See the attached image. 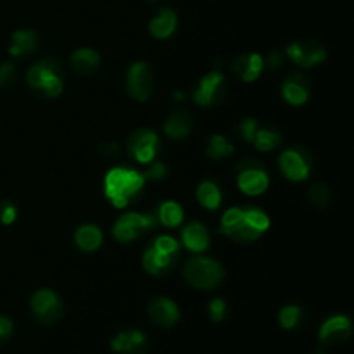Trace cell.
<instances>
[{"label":"cell","instance_id":"2e32d148","mask_svg":"<svg viewBox=\"0 0 354 354\" xmlns=\"http://www.w3.org/2000/svg\"><path fill=\"white\" fill-rule=\"evenodd\" d=\"M263 69H265L263 57L258 54H252V52H244L232 61V71L242 82H256Z\"/></svg>","mask_w":354,"mask_h":354},{"label":"cell","instance_id":"3957f363","mask_svg":"<svg viewBox=\"0 0 354 354\" xmlns=\"http://www.w3.org/2000/svg\"><path fill=\"white\" fill-rule=\"evenodd\" d=\"M183 277L194 289L213 290L225 280V268L211 258H192L183 266Z\"/></svg>","mask_w":354,"mask_h":354},{"label":"cell","instance_id":"9a60e30c","mask_svg":"<svg viewBox=\"0 0 354 354\" xmlns=\"http://www.w3.org/2000/svg\"><path fill=\"white\" fill-rule=\"evenodd\" d=\"M147 315L156 325L169 328L180 320V310L168 297H156L147 306Z\"/></svg>","mask_w":354,"mask_h":354},{"label":"cell","instance_id":"ffe728a7","mask_svg":"<svg viewBox=\"0 0 354 354\" xmlns=\"http://www.w3.org/2000/svg\"><path fill=\"white\" fill-rule=\"evenodd\" d=\"M165 133L175 140L187 138L192 133V116L183 109L173 111L165 121Z\"/></svg>","mask_w":354,"mask_h":354},{"label":"cell","instance_id":"603a6c76","mask_svg":"<svg viewBox=\"0 0 354 354\" xmlns=\"http://www.w3.org/2000/svg\"><path fill=\"white\" fill-rule=\"evenodd\" d=\"M71 66L78 75L88 76L100 66V55L93 48H78L71 55Z\"/></svg>","mask_w":354,"mask_h":354},{"label":"cell","instance_id":"6da1fadb","mask_svg":"<svg viewBox=\"0 0 354 354\" xmlns=\"http://www.w3.org/2000/svg\"><path fill=\"white\" fill-rule=\"evenodd\" d=\"M144 185V173L118 166L107 171L104 178V194L114 207H127L140 197Z\"/></svg>","mask_w":354,"mask_h":354},{"label":"cell","instance_id":"f546056e","mask_svg":"<svg viewBox=\"0 0 354 354\" xmlns=\"http://www.w3.org/2000/svg\"><path fill=\"white\" fill-rule=\"evenodd\" d=\"M244 214L245 220L249 221V225H251L254 230H258L259 234H265L270 228V218L265 211L258 209V207H244Z\"/></svg>","mask_w":354,"mask_h":354},{"label":"cell","instance_id":"5b68a950","mask_svg":"<svg viewBox=\"0 0 354 354\" xmlns=\"http://www.w3.org/2000/svg\"><path fill=\"white\" fill-rule=\"evenodd\" d=\"M194 102L197 106L204 107H214L220 106L225 99L228 97V86L225 82L223 73L214 69V71L207 73L206 76L199 80L192 92Z\"/></svg>","mask_w":354,"mask_h":354},{"label":"cell","instance_id":"f35d334b","mask_svg":"<svg viewBox=\"0 0 354 354\" xmlns=\"http://www.w3.org/2000/svg\"><path fill=\"white\" fill-rule=\"evenodd\" d=\"M282 62H283V52L280 50H272L268 55H266V59H263V66L268 69H273V71L279 69L280 66H282Z\"/></svg>","mask_w":354,"mask_h":354},{"label":"cell","instance_id":"5bb4252c","mask_svg":"<svg viewBox=\"0 0 354 354\" xmlns=\"http://www.w3.org/2000/svg\"><path fill=\"white\" fill-rule=\"evenodd\" d=\"M351 320L344 315L330 317L320 328L322 344H341L351 337Z\"/></svg>","mask_w":354,"mask_h":354},{"label":"cell","instance_id":"d6a6232c","mask_svg":"<svg viewBox=\"0 0 354 354\" xmlns=\"http://www.w3.org/2000/svg\"><path fill=\"white\" fill-rule=\"evenodd\" d=\"M17 69L12 62H2L0 64V88H9L16 83Z\"/></svg>","mask_w":354,"mask_h":354},{"label":"cell","instance_id":"44dd1931","mask_svg":"<svg viewBox=\"0 0 354 354\" xmlns=\"http://www.w3.org/2000/svg\"><path fill=\"white\" fill-rule=\"evenodd\" d=\"M176 24H178V17H176L175 10L161 9L152 17L151 24H149V30H151V35L154 38L166 40V38H169L175 33Z\"/></svg>","mask_w":354,"mask_h":354},{"label":"cell","instance_id":"4fadbf2b","mask_svg":"<svg viewBox=\"0 0 354 354\" xmlns=\"http://www.w3.org/2000/svg\"><path fill=\"white\" fill-rule=\"evenodd\" d=\"M237 185L241 189V192H244L245 196L256 197L265 194L270 185L268 173H266L265 166L241 169L237 176Z\"/></svg>","mask_w":354,"mask_h":354},{"label":"cell","instance_id":"8992f818","mask_svg":"<svg viewBox=\"0 0 354 354\" xmlns=\"http://www.w3.org/2000/svg\"><path fill=\"white\" fill-rule=\"evenodd\" d=\"M127 149L135 161L149 165V162L156 161L159 151H161V138L154 130L138 128L128 137Z\"/></svg>","mask_w":354,"mask_h":354},{"label":"cell","instance_id":"d4e9b609","mask_svg":"<svg viewBox=\"0 0 354 354\" xmlns=\"http://www.w3.org/2000/svg\"><path fill=\"white\" fill-rule=\"evenodd\" d=\"M196 196H197V201H199L201 206L206 207V209H209V211H216L218 207L221 206V201H223L220 187L213 182L199 183Z\"/></svg>","mask_w":354,"mask_h":354},{"label":"cell","instance_id":"ab89813d","mask_svg":"<svg viewBox=\"0 0 354 354\" xmlns=\"http://www.w3.org/2000/svg\"><path fill=\"white\" fill-rule=\"evenodd\" d=\"M12 328H14L12 320H10L9 317H3V315H0V344L10 337V334H12Z\"/></svg>","mask_w":354,"mask_h":354},{"label":"cell","instance_id":"7a4b0ae2","mask_svg":"<svg viewBox=\"0 0 354 354\" xmlns=\"http://www.w3.org/2000/svg\"><path fill=\"white\" fill-rule=\"evenodd\" d=\"M64 75L61 62L54 57H44L28 69L26 82L33 90L47 97H59L64 90Z\"/></svg>","mask_w":354,"mask_h":354},{"label":"cell","instance_id":"484cf974","mask_svg":"<svg viewBox=\"0 0 354 354\" xmlns=\"http://www.w3.org/2000/svg\"><path fill=\"white\" fill-rule=\"evenodd\" d=\"M156 216H158V221H161L165 227L175 228L183 221V209L175 201H166V203H162L159 206V211Z\"/></svg>","mask_w":354,"mask_h":354},{"label":"cell","instance_id":"83f0119b","mask_svg":"<svg viewBox=\"0 0 354 354\" xmlns=\"http://www.w3.org/2000/svg\"><path fill=\"white\" fill-rule=\"evenodd\" d=\"M234 154V145L223 135H213L206 145V156L211 159H223Z\"/></svg>","mask_w":354,"mask_h":354},{"label":"cell","instance_id":"d590c367","mask_svg":"<svg viewBox=\"0 0 354 354\" xmlns=\"http://www.w3.org/2000/svg\"><path fill=\"white\" fill-rule=\"evenodd\" d=\"M16 218H17V209L10 201H3V203H0V221H2L3 225L14 223Z\"/></svg>","mask_w":354,"mask_h":354},{"label":"cell","instance_id":"f1b7e54d","mask_svg":"<svg viewBox=\"0 0 354 354\" xmlns=\"http://www.w3.org/2000/svg\"><path fill=\"white\" fill-rule=\"evenodd\" d=\"M308 199L318 209H327L332 203V190L327 183L317 182L310 187V192H308Z\"/></svg>","mask_w":354,"mask_h":354},{"label":"cell","instance_id":"7c38bea8","mask_svg":"<svg viewBox=\"0 0 354 354\" xmlns=\"http://www.w3.org/2000/svg\"><path fill=\"white\" fill-rule=\"evenodd\" d=\"M311 93V82L304 73L290 71L282 83V95L290 106H303Z\"/></svg>","mask_w":354,"mask_h":354},{"label":"cell","instance_id":"8d00e7d4","mask_svg":"<svg viewBox=\"0 0 354 354\" xmlns=\"http://www.w3.org/2000/svg\"><path fill=\"white\" fill-rule=\"evenodd\" d=\"M99 156L106 161H114L120 158V145L116 142H104L99 145Z\"/></svg>","mask_w":354,"mask_h":354},{"label":"cell","instance_id":"ac0fdd59","mask_svg":"<svg viewBox=\"0 0 354 354\" xmlns=\"http://www.w3.org/2000/svg\"><path fill=\"white\" fill-rule=\"evenodd\" d=\"M111 348L116 353L127 354H145L147 349V337L138 330L120 332L111 342Z\"/></svg>","mask_w":354,"mask_h":354},{"label":"cell","instance_id":"e575fe53","mask_svg":"<svg viewBox=\"0 0 354 354\" xmlns=\"http://www.w3.org/2000/svg\"><path fill=\"white\" fill-rule=\"evenodd\" d=\"M166 175H168V168H166L165 162L161 161L149 162L147 171L144 173L145 180H162Z\"/></svg>","mask_w":354,"mask_h":354},{"label":"cell","instance_id":"74e56055","mask_svg":"<svg viewBox=\"0 0 354 354\" xmlns=\"http://www.w3.org/2000/svg\"><path fill=\"white\" fill-rule=\"evenodd\" d=\"M227 315V303L223 299H213L209 303V317L213 322H221Z\"/></svg>","mask_w":354,"mask_h":354},{"label":"cell","instance_id":"d6986e66","mask_svg":"<svg viewBox=\"0 0 354 354\" xmlns=\"http://www.w3.org/2000/svg\"><path fill=\"white\" fill-rule=\"evenodd\" d=\"M182 242L189 251L203 252L209 248V232L199 221H192L182 232Z\"/></svg>","mask_w":354,"mask_h":354},{"label":"cell","instance_id":"4dcf8cb0","mask_svg":"<svg viewBox=\"0 0 354 354\" xmlns=\"http://www.w3.org/2000/svg\"><path fill=\"white\" fill-rule=\"evenodd\" d=\"M301 308L299 306H286L282 308V311H280V325H282V328H286V330H292V328H296L297 325H299V320H301Z\"/></svg>","mask_w":354,"mask_h":354},{"label":"cell","instance_id":"1f68e13d","mask_svg":"<svg viewBox=\"0 0 354 354\" xmlns=\"http://www.w3.org/2000/svg\"><path fill=\"white\" fill-rule=\"evenodd\" d=\"M258 128H259L258 121L252 120V118H248V120H242L241 123L237 124L235 131H237L239 138H242V140L248 142V144H252V140H254Z\"/></svg>","mask_w":354,"mask_h":354},{"label":"cell","instance_id":"b9f144b4","mask_svg":"<svg viewBox=\"0 0 354 354\" xmlns=\"http://www.w3.org/2000/svg\"><path fill=\"white\" fill-rule=\"evenodd\" d=\"M145 2H149V3H156V2H158V0H145Z\"/></svg>","mask_w":354,"mask_h":354},{"label":"cell","instance_id":"7402d4cb","mask_svg":"<svg viewBox=\"0 0 354 354\" xmlns=\"http://www.w3.org/2000/svg\"><path fill=\"white\" fill-rule=\"evenodd\" d=\"M38 48V35L33 30H17L12 35L9 54L12 57H26Z\"/></svg>","mask_w":354,"mask_h":354},{"label":"cell","instance_id":"52a82bcc","mask_svg":"<svg viewBox=\"0 0 354 354\" xmlns=\"http://www.w3.org/2000/svg\"><path fill=\"white\" fill-rule=\"evenodd\" d=\"M127 92L137 102H145L154 92V73L147 62H133L127 73Z\"/></svg>","mask_w":354,"mask_h":354},{"label":"cell","instance_id":"30bf717a","mask_svg":"<svg viewBox=\"0 0 354 354\" xmlns=\"http://www.w3.org/2000/svg\"><path fill=\"white\" fill-rule=\"evenodd\" d=\"M279 165L287 178L292 182H304L313 168V159L306 149L292 147L280 154Z\"/></svg>","mask_w":354,"mask_h":354},{"label":"cell","instance_id":"8fae6325","mask_svg":"<svg viewBox=\"0 0 354 354\" xmlns=\"http://www.w3.org/2000/svg\"><path fill=\"white\" fill-rule=\"evenodd\" d=\"M286 54L289 55L294 64L301 66V68H313L327 59V48L313 40L292 41L287 47Z\"/></svg>","mask_w":354,"mask_h":354},{"label":"cell","instance_id":"4316f807","mask_svg":"<svg viewBox=\"0 0 354 354\" xmlns=\"http://www.w3.org/2000/svg\"><path fill=\"white\" fill-rule=\"evenodd\" d=\"M252 144H254L261 152L273 151V149L279 147V145L282 144V135L277 130H273V128H258Z\"/></svg>","mask_w":354,"mask_h":354},{"label":"cell","instance_id":"836d02e7","mask_svg":"<svg viewBox=\"0 0 354 354\" xmlns=\"http://www.w3.org/2000/svg\"><path fill=\"white\" fill-rule=\"evenodd\" d=\"M154 248H158L159 251L166 252V254H171V256H178L180 252V244L176 239L169 237V235H159L158 239L154 241Z\"/></svg>","mask_w":354,"mask_h":354},{"label":"cell","instance_id":"e0dca14e","mask_svg":"<svg viewBox=\"0 0 354 354\" xmlns=\"http://www.w3.org/2000/svg\"><path fill=\"white\" fill-rule=\"evenodd\" d=\"M176 263V256L166 254V252L159 251L158 248L151 245L149 249H145L144 256H142V266L147 273L151 275L159 277L166 275L168 272H171V268Z\"/></svg>","mask_w":354,"mask_h":354},{"label":"cell","instance_id":"277c9868","mask_svg":"<svg viewBox=\"0 0 354 354\" xmlns=\"http://www.w3.org/2000/svg\"><path fill=\"white\" fill-rule=\"evenodd\" d=\"M158 225V216L152 213L142 214V213H127L116 220L113 227V235L118 242H128L137 241L138 237L149 230H154Z\"/></svg>","mask_w":354,"mask_h":354},{"label":"cell","instance_id":"9c48e42d","mask_svg":"<svg viewBox=\"0 0 354 354\" xmlns=\"http://www.w3.org/2000/svg\"><path fill=\"white\" fill-rule=\"evenodd\" d=\"M31 311L35 318L44 325H52L59 322L64 315V303L61 297L50 289H41L31 297Z\"/></svg>","mask_w":354,"mask_h":354},{"label":"cell","instance_id":"cb8c5ba5","mask_svg":"<svg viewBox=\"0 0 354 354\" xmlns=\"http://www.w3.org/2000/svg\"><path fill=\"white\" fill-rule=\"evenodd\" d=\"M75 242L82 251L93 252L102 245V230L97 225H82L75 234Z\"/></svg>","mask_w":354,"mask_h":354},{"label":"cell","instance_id":"ba28073f","mask_svg":"<svg viewBox=\"0 0 354 354\" xmlns=\"http://www.w3.org/2000/svg\"><path fill=\"white\" fill-rule=\"evenodd\" d=\"M220 232L235 242H254L261 237L258 230L249 225L245 220L244 207H232L223 214L220 223Z\"/></svg>","mask_w":354,"mask_h":354},{"label":"cell","instance_id":"60d3db41","mask_svg":"<svg viewBox=\"0 0 354 354\" xmlns=\"http://www.w3.org/2000/svg\"><path fill=\"white\" fill-rule=\"evenodd\" d=\"M173 99L178 100V102H182V100L187 99V95H185V92H175V95H173Z\"/></svg>","mask_w":354,"mask_h":354}]
</instances>
